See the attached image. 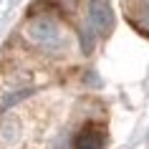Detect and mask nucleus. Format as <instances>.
<instances>
[{
	"label": "nucleus",
	"instance_id": "obj_5",
	"mask_svg": "<svg viewBox=\"0 0 149 149\" xmlns=\"http://www.w3.org/2000/svg\"><path fill=\"white\" fill-rule=\"evenodd\" d=\"M147 5H149V0H147Z\"/></svg>",
	"mask_w": 149,
	"mask_h": 149
},
{
	"label": "nucleus",
	"instance_id": "obj_4",
	"mask_svg": "<svg viewBox=\"0 0 149 149\" xmlns=\"http://www.w3.org/2000/svg\"><path fill=\"white\" fill-rule=\"evenodd\" d=\"M53 8H58L61 13H66V15H71V13H76L79 10V3L81 0H48Z\"/></svg>",
	"mask_w": 149,
	"mask_h": 149
},
{
	"label": "nucleus",
	"instance_id": "obj_3",
	"mask_svg": "<svg viewBox=\"0 0 149 149\" xmlns=\"http://www.w3.org/2000/svg\"><path fill=\"white\" fill-rule=\"evenodd\" d=\"M88 18L91 25L96 28L99 36H109L114 28V10H111L109 0H91L88 3Z\"/></svg>",
	"mask_w": 149,
	"mask_h": 149
},
{
	"label": "nucleus",
	"instance_id": "obj_1",
	"mask_svg": "<svg viewBox=\"0 0 149 149\" xmlns=\"http://www.w3.org/2000/svg\"><path fill=\"white\" fill-rule=\"evenodd\" d=\"M23 31H25V38L36 46H51L58 40V23L51 15H33Z\"/></svg>",
	"mask_w": 149,
	"mask_h": 149
},
{
	"label": "nucleus",
	"instance_id": "obj_2",
	"mask_svg": "<svg viewBox=\"0 0 149 149\" xmlns=\"http://www.w3.org/2000/svg\"><path fill=\"white\" fill-rule=\"evenodd\" d=\"M106 147V126L101 121H88L76 132L71 149H104Z\"/></svg>",
	"mask_w": 149,
	"mask_h": 149
}]
</instances>
